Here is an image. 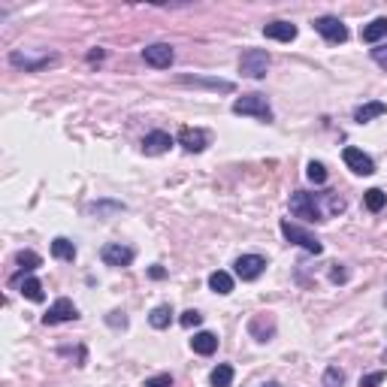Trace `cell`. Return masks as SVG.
Returning <instances> with one entry per match:
<instances>
[{
    "mask_svg": "<svg viewBox=\"0 0 387 387\" xmlns=\"http://www.w3.org/2000/svg\"><path fill=\"white\" fill-rule=\"evenodd\" d=\"M233 112L236 115H254L257 121H272V109H269V100L263 94H242L239 100H233Z\"/></svg>",
    "mask_w": 387,
    "mask_h": 387,
    "instance_id": "obj_1",
    "label": "cell"
},
{
    "mask_svg": "<svg viewBox=\"0 0 387 387\" xmlns=\"http://www.w3.org/2000/svg\"><path fill=\"white\" fill-rule=\"evenodd\" d=\"M282 236H285L287 242H294V245L306 248L309 254H321V252H324L321 239H318L315 233H309L306 227H300V224H291V221H287V218L282 221Z\"/></svg>",
    "mask_w": 387,
    "mask_h": 387,
    "instance_id": "obj_2",
    "label": "cell"
},
{
    "mask_svg": "<svg viewBox=\"0 0 387 387\" xmlns=\"http://www.w3.org/2000/svg\"><path fill=\"white\" fill-rule=\"evenodd\" d=\"M269 70V52L263 49H245L239 58V73L248 79H263Z\"/></svg>",
    "mask_w": 387,
    "mask_h": 387,
    "instance_id": "obj_3",
    "label": "cell"
},
{
    "mask_svg": "<svg viewBox=\"0 0 387 387\" xmlns=\"http://www.w3.org/2000/svg\"><path fill=\"white\" fill-rule=\"evenodd\" d=\"M291 215L302 218V221H309V224L324 221L321 209H318V203H315V194H306V191H294L291 194Z\"/></svg>",
    "mask_w": 387,
    "mask_h": 387,
    "instance_id": "obj_4",
    "label": "cell"
},
{
    "mask_svg": "<svg viewBox=\"0 0 387 387\" xmlns=\"http://www.w3.org/2000/svg\"><path fill=\"white\" fill-rule=\"evenodd\" d=\"M142 58H146V64L155 67V70H170V64L176 60V52H173L170 43H151L142 49Z\"/></svg>",
    "mask_w": 387,
    "mask_h": 387,
    "instance_id": "obj_5",
    "label": "cell"
},
{
    "mask_svg": "<svg viewBox=\"0 0 387 387\" xmlns=\"http://www.w3.org/2000/svg\"><path fill=\"white\" fill-rule=\"evenodd\" d=\"M79 318V309L73 306V300H67V297H60L55 300L49 306V312L43 315V324L45 327H52V324H64V321H76Z\"/></svg>",
    "mask_w": 387,
    "mask_h": 387,
    "instance_id": "obj_6",
    "label": "cell"
},
{
    "mask_svg": "<svg viewBox=\"0 0 387 387\" xmlns=\"http://www.w3.org/2000/svg\"><path fill=\"white\" fill-rule=\"evenodd\" d=\"M179 146L188 151V155H200V151L209 148V133L203 127H181L179 131Z\"/></svg>",
    "mask_w": 387,
    "mask_h": 387,
    "instance_id": "obj_7",
    "label": "cell"
},
{
    "mask_svg": "<svg viewBox=\"0 0 387 387\" xmlns=\"http://www.w3.org/2000/svg\"><path fill=\"white\" fill-rule=\"evenodd\" d=\"M315 30L327 43H345L348 40V27L336 19V15H321V19H315Z\"/></svg>",
    "mask_w": 387,
    "mask_h": 387,
    "instance_id": "obj_8",
    "label": "cell"
},
{
    "mask_svg": "<svg viewBox=\"0 0 387 387\" xmlns=\"http://www.w3.org/2000/svg\"><path fill=\"white\" fill-rule=\"evenodd\" d=\"M236 276L242 278V282H254V278L263 276V269H267V261H263L261 254H242L236 257Z\"/></svg>",
    "mask_w": 387,
    "mask_h": 387,
    "instance_id": "obj_9",
    "label": "cell"
},
{
    "mask_svg": "<svg viewBox=\"0 0 387 387\" xmlns=\"http://www.w3.org/2000/svg\"><path fill=\"white\" fill-rule=\"evenodd\" d=\"M342 161H345L348 170L357 173V176H373V173H375V161L369 155H363L360 148H354V146H348L342 151Z\"/></svg>",
    "mask_w": 387,
    "mask_h": 387,
    "instance_id": "obj_10",
    "label": "cell"
},
{
    "mask_svg": "<svg viewBox=\"0 0 387 387\" xmlns=\"http://www.w3.org/2000/svg\"><path fill=\"white\" fill-rule=\"evenodd\" d=\"M103 263L106 267H131L133 263V248L121 245V242H109V245H103Z\"/></svg>",
    "mask_w": 387,
    "mask_h": 387,
    "instance_id": "obj_11",
    "label": "cell"
},
{
    "mask_svg": "<svg viewBox=\"0 0 387 387\" xmlns=\"http://www.w3.org/2000/svg\"><path fill=\"white\" fill-rule=\"evenodd\" d=\"M10 64H12V67H21V70H27V73H36V70H43V67L55 64V55L34 58V55H27V52H12V55H10Z\"/></svg>",
    "mask_w": 387,
    "mask_h": 387,
    "instance_id": "obj_12",
    "label": "cell"
},
{
    "mask_svg": "<svg viewBox=\"0 0 387 387\" xmlns=\"http://www.w3.org/2000/svg\"><path fill=\"white\" fill-rule=\"evenodd\" d=\"M248 333H252L257 342H269V339L276 336V318L272 315H254L252 321H248Z\"/></svg>",
    "mask_w": 387,
    "mask_h": 387,
    "instance_id": "obj_13",
    "label": "cell"
},
{
    "mask_svg": "<svg viewBox=\"0 0 387 387\" xmlns=\"http://www.w3.org/2000/svg\"><path fill=\"white\" fill-rule=\"evenodd\" d=\"M263 36L278 43H294L297 40V25H291V21H269V25H263Z\"/></svg>",
    "mask_w": 387,
    "mask_h": 387,
    "instance_id": "obj_14",
    "label": "cell"
},
{
    "mask_svg": "<svg viewBox=\"0 0 387 387\" xmlns=\"http://www.w3.org/2000/svg\"><path fill=\"white\" fill-rule=\"evenodd\" d=\"M179 85H194V88H212V91H224V94H230L233 82L227 79H203V76H179Z\"/></svg>",
    "mask_w": 387,
    "mask_h": 387,
    "instance_id": "obj_15",
    "label": "cell"
},
{
    "mask_svg": "<svg viewBox=\"0 0 387 387\" xmlns=\"http://www.w3.org/2000/svg\"><path fill=\"white\" fill-rule=\"evenodd\" d=\"M173 146V136L166 131H151L146 140H142V151L146 155H164V151H170Z\"/></svg>",
    "mask_w": 387,
    "mask_h": 387,
    "instance_id": "obj_16",
    "label": "cell"
},
{
    "mask_svg": "<svg viewBox=\"0 0 387 387\" xmlns=\"http://www.w3.org/2000/svg\"><path fill=\"white\" fill-rule=\"evenodd\" d=\"M382 115H387V103H382V100H369L354 109V121L357 124H369L373 118H382Z\"/></svg>",
    "mask_w": 387,
    "mask_h": 387,
    "instance_id": "obj_17",
    "label": "cell"
},
{
    "mask_svg": "<svg viewBox=\"0 0 387 387\" xmlns=\"http://www.w3.org/2000/svg\"><path fill=\"white\" fill-rule=\"evenodd\" d=\"M191 348H194V354H203V357H209V354L218 351V336H215V333H209V330H200V333H194Z\"/></svg>",
    "mask_w": 387,
    "mask_h": 387,
    "instance_id": "obj_18",
    "label": "cell"
},
{
    "mask_svg": "<svg viewBox=\"0 0 387 387\" xmlns=\"http://www.w3.org/2000/svg\"><path fill=\"white\" fill-rule=\"evenodd\" d=\"M360 36H363V43H378V40H384V36H387V19H384V15H378V19H373L369 25H363Z\"/></svg>",
    "mask_w": 387,
    "mask_h": 387,
    "instance_id": "obj_19",
    "label": "cell"
},
{
    "mask_svg": "<svg viewBox=\"0 0 387 387\" xmlns=\"http://www.w3.org/2000/svg\"><path fill=\"white\" fill-rule=\"evenodd\" d=\"M209 287L215 294H221V297H227V294H233V278H230V272H224V269H215L209 276Z\"/></svg>",
    "mask_w": 387,
    "mask_h": 387,
    "instance_id": "obj_20",
    "label": "cell"
},
{
    "mask_svg": "<svg viewBox=\"0 0 387 387\" xmlns=\"http://www.w3.org/2000/svg\"><path fill=\"white\" fill-rule=\"evenodd\" d=\"M52 254L58 257V261H67V263H73L76 261V245L67 236H58V239H52Z\"/></svg>",
    "mask_w": 387,
    "mask_h": 387,
    "instance_id": "obj_21",
    "label": "cell"
},
{
    "mask_svg": "<svg viewBox=\"0 0 387 387\" xmlns=\"http://www.w3.org/2000/svg\"><path fill=\"white\" fill-rule=\"evenodd\" d=\"M233 375H236V373H233L230 363H218V366L212 369V375H209V384L212 387H230L233 384Z\"/></svg>",
    "mask_w": 387,
    "mask_h": 387,
    "instance_id": "obj_22",
    "label": "cell"
},
{
    "mask_svg": "<svg viewBox=\"0 0 387 387\" xmlns=\"http://www.w3.org/2000/svg\"><path fill=\"white\" fill-rule=\"evenodd\" d=\"M170 321H173V306H157V309H151L148 324H151L155 330H166V327H170Z\"/></svg>",
    "mask_w": 387,
    "mask_h": 387,
    "instance_id": "obj_23",
    "label": "cell"
},
{
    "mask_svg": "<svg viewBox=\"0 0 387 387\" xmlns=\"http://www.w3.org/2000/svg\"><path fill=\"white\" fill-rule=\"evenodd\" d=\"M363 203H366L369 212H382L387 206V194L382 191V188H369V191L363 194Z\"/></svg>",
    "mask_w": 387,
    "mask_h": 387,
    "instance_id": "obj_24",
    "label": "cell"
},
{
    "mask_svg": "<svg viewBox=\"0 0 387 387\" xmlns=\"http://www.w3.org/2000/svg\"><path fill=\"white\" fill-rule=\"evenodd\" d=\"M21 297L30 300V302H43V300H45L43 285L36 282V278H25V282H21Z\"/></svg>",
    "mask_w": 387,
    "mask_h": 387,
    "instance_id": "obj_25",
    "label": "cell"
},
{
    "mask_svg": "<svg viewBox=\"0 0 387 387\" xmlns=\"http://www.w3.org/2000/svg\"><path fill=\"white\" fill-rule=\"evenodd\" d=\"M15 263H19V267L25 269V272H30V269L43 267V257L34 254V252H19V254H15Z\"/></svg>",
    "mask_w": 387,
    "mask_h": 387,
    "instance_id": "obj_26",
    "label": "cell"
},
{
    "mask_svg": "<svg viewBox=\"0 0 387 387\" xmlns=\"http://www.w3.org/2000/svg\"><path fill=\"white\" fill-rule=\"evenodd\" d=\"M324 387H345V373L339 366H327L324 369Z\"/></svg>",
    "mask_w": 387,
    "mask_h": 387,
    "instance_id": "obj_27",
    "label": "cell"
},
{
    "mask_svg": "<svg viewBox=\"0 0 387 387\" xmlns=\"http://www.w3.org/2000/svg\"><path fill=\"white\" fill-rule=\"evenodd\" d=\"M306 176H309V181H315V185H324V181H327V166L312 161L306 166Z\"/></svg>",
    "mask_w": 387,
    "mask_h": 387,
    "instance_id": "obj_28",
    "label": "cell"
},
{
    "mask_svg": "<svg viewBox=\"0 0 387 387\" xmlns=\"http://www.w3.org/2000/svg\"><path fill=\"white\" fill-rule=\"evenodd\" d=\"M179 324H181V327H188V330H191V327H200V324H203V315L197 312V309H188V312H181Z\"/></svg>",
    "mask_w": 387,
    "mask_h": 387,
    "instance_id": "obj_29",
    "label": "cell"
},
{
    "mask_svg": "<svg viewBox=\"0 0 387 387\" xmlns=\"http://www.w3.org/2000/svg\"><path fill=\"white\" fill-rule=\"evenodd\" d=\"M142 387H173V375L170 373L151 375V378H146V384H142Z\"/></svg>",
    "mask_w": 387,
    "mask_h": 387,
    "instance_id": "obj_30",
    "label": "cell"
},
{
    "mask_svg": "<svg viewBox=\"0 0 387 387\" xmlns=\"http://www.w3.org/2000/svg\"><path fill=\"white\" fill-rule=\"evenodd\" d=\"M382 382H384V373H369L360 378V387H378Z\"/></svg>",
    "mask_w": 387,
    "mask_h": 387,
    "instance_id": "obj_31",
    "label": "cell"
},
{
    "mask_svg": "<svg viewBox=\"0 0 387 387\" xmlns=\"http://www.w3.org/2000/svg\"><path fill=\"white\" fill-rule=\"evenodd\" d=\"M373 58H375V64L387 67V45H382V49H375V52H373Z\"/></svg>",
    "mask_w": 387,
    "mask_h": 387,
    "instance_id": "obj_32",
    "label": "cell"
},
{
    "mask_svg": "<svg viewBox=\"0 0 387 387\" xmlns=\"http://www.w3.org/2000/svg\"><path fill=\"white\" fill-rule=\"evenodd\" d=\"M148 276H151V278H164V276H166V272H164L161 267H151V269H148Z\"/></svg>",
    "mask_w": 387,
    "mask_h": 387,
    "instance_id": "obj_33",
    "label": "cell"
},
{
    "mask_svg": "<svg viewBox=\"0 0 387 387\" xmlns=\"http://www.w3.org/2000/svg\"><path fill=\"white\" fill-rule=\"evenodd\" d=\"M261 387H282V384H278V382H267V384H261Z\"/></svg>",
    "mask_w": 387,
    "mask_h": 387,
    "instance_id": "obj_34",
    "label": "cell"
},
{
    "mask_svg": "<svg viewBox=\"0 0 387 387\" xmlns=\"http://www.w3.org/2000/svg\"><path fill=\"white\" fill-rule=\"evenodd\" d=\"M384 306H387V297H384Z\"/></svg>",
    "mask_w": 387,
    "mask_h": 387,
    "instance_id": "obj_35",
    "label": "cell"
}]
</instances>
